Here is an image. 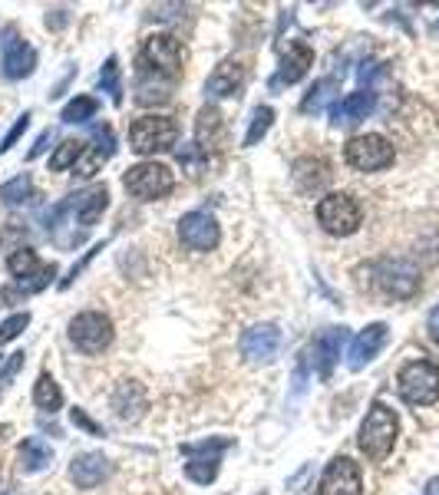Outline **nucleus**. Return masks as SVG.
I'll return each mask as SVG.
<instances>
[{"mask_svg": "<svg viewBox=\"0 0 439 495\" xmlns=\"http://www.w3.org/2000/svg\"><path fill=\"white\" fill-rule=\"evenodd\" d=\"M271 123H275V109H271V106H258V109H255V119H251L248 135H245V145H258V139H265Z\"/></svg>", "mask_w": 439, "mask_h": 495, "instance_id": "7c9ffc66", "label": "nucleus"}, {"mask_svg": "<svg viewBox=\"0 0 439 495\" xmlns=\"http://www.w3.org/2000/svg\"><path fill=\"white\" fill-rule=\"evenodd\" d=\"M179 238L189 251H215L221 241V229L209 211H189L179 219Z\"/></svg>", "mask_w": 439, "mask_h": 495, "instance_id": "9d476101", "label": "nucleus"}, {"mask_svg": "<svg viewBox=\"0 0 439 495\" xmlns=\"http://www.w3.org/2000/svg\"><path fill=\"white\" fill-rule=\"evenodd\" d=\"M377 287L390 297H410L420 287V271L403 257H387L377 265Z\"/></svg>", "mask_w": 439, "mask_h": 495, "instance_id": "1a4fd4ad", "label": "nucleus"}, {"mask_svg": "<svg viewBox=\"0 0 439 495\" xmlns=\"http://www.w3.org/2000/svg\"><path fill=\"white\" fill-rule=\"evenodd\" d=\"M281 350V331L275 324H258L241 333V357L248 363H271Z\"/></svg>", "mask_w": 439, "mask_h": 495, "instance_id": "f8f14e48", "label": "nucleus"}, {"mask_svg": "<svg viewBox=\"0 0 439 495\" xmlns=\"http://www.w3.org/2000/svg\"><path fill=\"white\" fill-rule=\"evenodd\" d=\"M27 126H30V113H23L17 119V123H14V129H10L7 135H4V143H0V153H10V149H14V145H17V139L23 133H27Z\"/></svg>", "mask_w": 439, "mask_h": 495, "instance_id": "f704fd0d", "label": "nucleus"}, {"mask_svg": "<svg viewBox=\"0 0 439 495\" xmlns=\"http://www.w3.org/2000/svg\"><path fill=\"white\" fill-rule=\"evenodd\" d=\"M96 109H99V103H96L93 96H77V99H70L67 106H63V123H87V119H93Z\"/></svg>", "mask_w": 439, "mask_h": 495, "instance_id": "bb28decb", "label": "nucleus"}, {"mask_svg": "<svg viewBox=\"0 0 439 495\" xmlns=\"http://www.w3.org/2000/svg\"><path fill=\"white\" fill-rule=\"evenodd\" d=\"M430 337L439 343V307H436V311H433V314H430Z\"/></svg>", "mask_w": 439, "mask_h": 495, "instance_id": "4c0bfd02", "label": "nucleus"}, {"mask_svg": "<svg viewBox=\"0 0 439 495\" xmlns=\"http://www.w3.org/2000/svg\"><path fill=\"white\" fill-rule=\"evenodd\" d=\"M70 419H73V426L87 429L89 436H103V426H99V423H93V419L87 416V410H73V413H70Z\"/></svg>", "mask_w": 439, "mask_h": 495, "instance_id": "e433bc0d", "label": "nucleus"}, {"mask_svg": "<svg viewBox=\"0 0 439 495\" xmlns=\"http://www.w3.org/2000/svg\"><path fill=\"white\" fill-rule=\"evenodd\" d=\"M149 73L165 79H175L182 73V63H185V47L182 40L173 33H153V37L143 43V57H139Z\"/></svg>", "mask_w": 439, "mask_h": 495, "instance_id": "39448f33", "label": "nucleus"}, {"mask_svg": "<svg viewBox=\"0 0 439 495\" xmlns=\"http://www.w3.org/2000/svg\"><path fill=\"white\" fill-rule=\"evenodd\" d=\"M123 185L135 199H163L175 189V175L163 163H139L123 175Z\"/></svg>", "mask_w": 439, "mask_h": 495, "instance_id": "423d86ee", "label": "nucleus"}, {"mask_svg": "<svg viewBox=\"0 0 439 495\" xmlns=\"http://www.w3.org/2000/svg\"><path fill=\"white\" fill-rule=\"evenodd\" d=\"M99 86H103L106 93L113 96L116 106L123 103V83H119V63H116V57L106 60V67L99 70Z\"/></svg>", "mask_w": 439, "mask_h": 495, "instance_id": "c756f323", "label": "nucleus"}, {"mask_svg": "<svg viewBox=\"0 0 439 495\" xmlns=\"http://www.w3.org/2000/svg\"><path fill=\"white\" fill-rule=\"evenodd\" d=\"M373 93L367 89V93H350L347 99H341V103L331 109V116H334V126H350V123H360V119H367V116L373 113Z\"/></svg>", "mask_w": 439, "mask_h": 495, "instance_id": "5701e85b", "label": "nucleus"}, {"mask_svg": "<svg viewBox=\"0 0 439 495\" xmlns=\"http://www.w3.org/2000/svg\"><path fill=\"white\" fill-rule=\"evenodd\" d=\"M426 495H439V479H433L430 486H426Z\"/></svg>", "mask_w": 439, "mask_h": 495, "instance_id": "58836bf2", "label": "nucleus"}, {"mask_svg": "<svg viewBox=\"0 0 439 495\" xmlns=\"http://www.w3.org/2000/svg\"><path fill=\"white\" fill-rule=\"evenodd\" d=\"M360 489H363L360 466L347 456L331 459V466L321 476V495H360Z\"/></svg>", "mask_w": 439, "mask_h": 495, "instance_id": "9b49d317", "label": "nucleus"}, {"mask_svg": "<svg viewBox=\"0 0 439 495\" xmlns=\"http://www.w3.org/2000/svg\"><path fill=\"white\" fill-rule=\"evenodd\" d=\"M221 135H225V119H221V113L215 106H205L199 113V123H195V145H199L201 153L219 149Z\"/></svg>", "mask_w": 439, "mask_h": 495, "instance_id": "aec40b11", "label": "nucleus"}, {"mask_svg": "<svg viewBox=\"0 0 439 495\" xmlns=\"http://www.w3.org/2000/svg\"><path fill=\"white\" fill-rule=\"evenodd\" d=\"M175 139H179V126H175L173 116H143L135 119L133 129H129V143H133V153L139 155H153L173 149Z\"/></svg>", "mask_w": 439, "mask_h": 495, "instance_id": "20e7f679", "label": "nucleus"}, {"mask_svg": "<svg viewBox=\"0 0 439 495\" xmlns=\"http://www.w3.org/2000/svg\"><path fill=\"white\" fill-rule=\"evenodd\" d=\"M185 476H189L191 482H199V486H209V482H215V476H219V456L189 459V462H185Z\"/></svg>", "mask_w": 439, "mask_h": 495, "instance_id": "cd10ccee", "label": "nucleus"}, {"mask_svg": "<svg viewBox=\"0 0 439 495\" xmlns=\"http://www.w3.org/2000/svg\"><path fill=\"white\" fill-rule=\"evenodd\" d=\"M30 324V314L23 311V314H14V317H7L4 324H0V347L4 343H10V341H17L20 333H23V327Z\"/></svg>", "mask_w": 439, "mask_h": 495, "instance_id": "72a5a7b5", "label": "nucleus"}, {"mask_svg": "<svg viewBox=\"0 0 439 495\" xmlns=\"http://www.w3.org/2000/svg\"><path fill=\"white\" fill-rule=\"evenodd\" d=\"M311 63H314V50L307 47L304 40H291L285 57H281V70H277L275 83H297L311 70Z\"/></svg>", "mask_w": 439, "mask_h": 495, "instance_id": "a211bd4d", "label": "nucleus"}, {"mask_svg": "<svg viewBox=\"0 0 439 495\" xmlns=\"http://www.w3.org/2000/svg\"><path fill=\"white\" fill-rule=\"evenodd\" d=\"M331 89H337V79L334 77L321 79V83L311 89V96H307L304 103H301V109H304V113H321V109H324V103L331 99Z\"/></svg>", "mask_w": 439, "mask_h": 495, "instance_id": "2f4dec72", "label": "nucleus"}, {"mask_svg": "<svg viewBox=\"0 0 439 495\" xmlns=\"http://www.w3.org/2000/svg\"><path fill=\"white\" fill-rule=\"evenodd\" d=\"M241 86H245V67L238 60H221L205 83V93L215 96V99H229V96L241 93Z\"/></svg>", "mask_w": 439, "mask_h": 495, "instance_id": "2eb2a0df", "label": "nucleus"}, {"mask_svg": "<svg viewBox=\"0 0 439 495\" xmlns=\"http://www.w3.org/2000/svg\"><path fill=\"white\" fill-rule=\"evenodd\" d=\"M106 159H109V155H106L103 149H87V153L79 155V163L73 165V172H77L79 179H89V175H96V172L103 169Z\"/></svg>", "mask_w": 439, "mask_h": 495, "instance_id": "473e14b6", "label": "nucleus"}, {"mask_svg": "<svg viewBox=\"0 0 439 495\" xmlns=\"http://www.w3.org/2000/svg\"><path fill=\"white\" fill-rule=\"evenodd\" d=\"M33 403L47 413H57L63 406V390H60L50 373H40L37 383H33Z\"/></svg>", "mask_w": 439, "mask_h": 495, "instance_id": "b1692460", "label": "nucleus"}, {"mask_svg": "<svg viewBox=\"0 0 439 495\" xmlns=\"http://www.w3.org/2000/svg\"><path fill=\"white\" fill-rule=\"evenodd\" d=\"M317 221H321V229H324L327 235L347 238V235H353V231L360 229L363 211L353 195H347V191H331V195H324V199L317 201Z\"/></svg>", "mask_w": 439, "mask_h": 495, "instance_id": "7ed1b4c3", "label": "nucleus"}, {"mask_svg": "<svg viewBox=\"0 0 439 495\" xmlns=\"http://www.w3.org/2000/svg\"><path fill=\"white\" fill-rule=\"evenodd\" d=\"M344 159L357 172H380L387 165H393V145L390 139H383L377 133L353 135L350 143L344 145Z\"/></svg>", "mask_w": 439, "mask_h": 495, "instance_id": "0eeeda50", "label": "nucleus"}, {"mask_svg": "<svg viewBox=\"0 0 439 495\" xmlns=\"http://www.w3.org/2000/svg\"><path fill=\"white\" fill-rule=\"evenodd\" d=\"M387 333H390V327L387 324H370V327H363V331L353 337V343H350V370H363V367H367V363H370L373 357L383 350Z\"/></svg>", "mask_w": 439, "mask_h": 495, "instance_id": "4468645a", "label": "nucleus"}, {"mask_svg": "<svg viewBox=\"0 0 439 495\" xmlns=\"http://www.w3.org/2000/svg\"><path fill=\"white\" fill-rule=\"evenodd\" d=\"M397 436H400V419H397V413H393L387 403H373L367 419L360 423V436H357L360 449L370 459L380 462V459L390 456V449L397 446Z\"/></svg>", "mask_w": 439, "mask_h": 495, "instance_id": "f257e3e1", "label": "nucleus"}, {"mask_svg": "<svg viewBox=\"0 0 439 495\" xmlns=\"http://www.w3.org/2000/svg\"><path fill=\"white\" fill-rule=\"evenodd\" d=\"M7 267H10V275L17 277V281H27V277H33L40 267H43V261L37 257L33 248H17V251L7 257Z\"/></svg>", "mask_w": 439, "mask_h": 495, "instance_id": "393cba45", "label": "nucleus"}, {"mask_svg": "<svg viewBox=\"0 0 439 495\" xmlns=\"http://www.w3.org/2000/svg\"><path fill=\"white\" fill-rule=\"evenodd\" d=\"M145 406H149V397H145V387L135 380H126L116 387L113 393V410L119 419H126V423H135V419L143 416Z\"/></svg>", "mask_w": 439, "mask_h": 495, "instance_id": "dca6fc26", "label": "nucleus"}, {"mask_svg": "<svg viewBox=\"0 0 439 495\" xmlns=\"http://www.w3.org/2000/svg\"><path fill=\"white\" fill-rule=\"evenodd\" d=\"M109 469L113 466H109V459H106L103 453H83V456H77L70 462V479H73L79 489H96L109 476Z\"/></svg>", "mask_w": 439, "mask_h": 495, "instance_id": "f3484780", "label": "nucleus"}, {"mask_svg": "<svg viewBox=\"0 0 439 495\" xmlns=\"http://www.w3.org/2000/svg\"><path fill=\"white\" fill-rule=\"evenodd\" d=\"M0 67H4V77L7 79H23L37 67V53H33L30 43H23V40H17L14 33H7L4 53H0Z\"/></svg>", "mask_w": 439, "mask_h": 495, "instance_id": "ddd939ff", "label": "nucleus"}, {"mask_svg": "<svg viewBox=\"0 0 439 495\" xmlns=\"http://www.w3.org/2000/svg\"><path fill=\"white\" fill-rule=\"evenodd\" d=\"M23 357H27V353H23V350L10 353V360L4 363V367H0V387H7V383L14 380V377H17L20 367H23Z\"/></svg>", "mask_w": 439, "mask_h": 495, "instance_id": "c9c22d12", "label": "nucleus"}, {"mask_svg": "<svg viewBox=\"0 0 439 495\" xmlns=\"http://www.w3.org/2000/svg\"><path fill=\"white\" fill-rule=\"evenodd\" d=\"M83 153H87V145L77 143V139H67V143H60L57 155L50 159V169H53V172L70 169V165H77V163H79V155H83Z\"/></svg>", "mask_w": 439, "mask_h": 495, "instance_id": "c85d7f7f", "label": "nucleus"}, {"mask_svg": "<svg viewBox=\"0 0 439 495\" xmlns=\"http://www.w3.org/2000/svg\"><path fill=\"white\" fill-rule=\"evenodd\" d=\"M17 466L23 476H33V472H43V469H50V462H53V449L43 443L40 436H30L20 443V453H17Z\"/></svg>", "mask_w": 439, "mask_h": 495, "instance_id": "4be33fe9", "label": "nucleus"}, {"mask_svg": "<svg viewBox=\"0 0 439 495\" xmlns=\"http://www.w3.org/2000/svg\"><path fill=\"white\" fill-rule=\"evenodd\" d=\"M30 195H33L30 175H14L10 182L0 185V201H4V205H23V201H30Z\"/></svg>", "mask_w": 439, "mask_h": 495, "instance_id": "a878e982", "label": "nucleus"}, {"mask_svg": "<svg viewBox=\"0 0 439 495\" xmlns=\"http://www.w3.org/2000/svg\"><path fill=\"white\" fill-rule=\"evenodd\" d=\"M397 390L410 406H430L439 400V367L430 360L403 363L397 373Z\"/></svg>", "mask_w": 439, "mask_h": 495, "instance_id": "f03ea898", "label": "nucleus"}, {"mask_svg": "<svg viewBox=\"0 0 439 495\" xmlns=\"http://www.w3.org/2000/svg\"><path fill=\"white\" fill-rule=\"evenodd\" d=\"M70 341L83 353H99L113 343V321L99 311H83L70 321Z\"/></svg>", "mask_w": 439, "mask_h": 495, "instance_id": "6e6552de", "label": "nucleus"}, {"mask_svg": "<svg viewBox=\"0 0 439 495\" xmlns=\"http://www.w3.org/2000/svg\"><path fill=\"white\" fill-rule=\"evenodd\" d=\"M294 182L297 189L304 191V195H314V191H321L331 182V169H327L324 159H297L294 163Z\"/></svg>", "mask_w": 439, "mask_h": 495, "instance_id": "412c9836", "label": "nucleus"}, {"mask_svg": "<svg viewBox=\"0 0 439 495\" xmlns=\"http://www.w3.org/2000/svg\"><path fill=\"white\" fill-rule=\"evenodd\" d=\"M344 341H347V331L344 327H331V331H324L321 337H317L314 343V363H317V373L321 377H331V370H334L337 357H341V350H344Z\"/></svg>", "mask_w": 439, "mask_h": 495, "instance_id": "6ab92c4d", "label": "nucleus"}]
</instances>
